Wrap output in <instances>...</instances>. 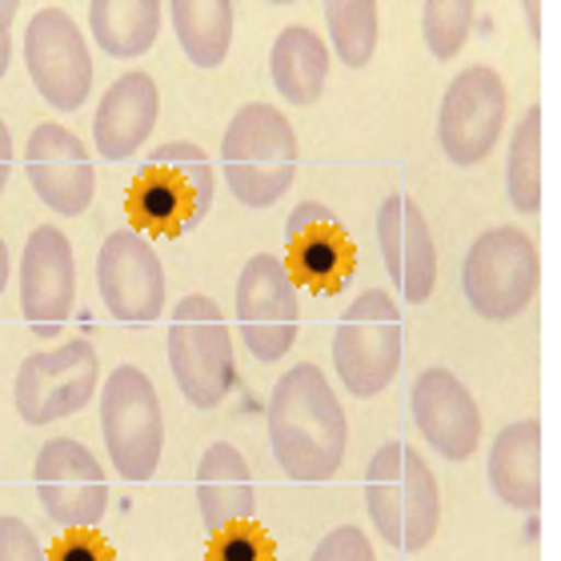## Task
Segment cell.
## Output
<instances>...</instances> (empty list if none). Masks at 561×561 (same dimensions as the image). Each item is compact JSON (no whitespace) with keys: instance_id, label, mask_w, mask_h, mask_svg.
<instances>
[{"instance_id":"603a6c76","label":"cell","mask_w":561,"mask_h":561,"mask_svg":"<svg viewBox=\"0 0 561 561\" xmlns=\"http://www.w3.org/2000/svg\"><path fill=\"white\" fill-rule=\"evenodd\" d=\"M270 72L289 105H317L329 81V45L309 24H289L273 41Z\"/></svg>"},{"instance_id":"836d02e7","label":"cell","mask_w":561,"mask_h":561,"mask_svg":"<svg viewBox=\"0 0 561 561\" xmlns=\"http://www.w3.org/2000/svg\"><path fill=\"white\" fill-rule=\"evenodd\" d=\"M9 176H12V133H9V125L0 121V193L9 185Z\"/></svg>"},{"instance_id":"6da1fadb","label":"cell","mask_w":561,"mask_h":561,"mask_svg":"<svg viewBox=\"0 0 561 561\" xmlns=\"http://www.w3.org/2000/svg\"><path fill=\"white\" fill-rule=\"evenodd\" d=\"M270 445L277 466L293 481H329L350 449V421L329 377L313 362H301L277 377L265 405Z\"/></svg>"},{"instance_id":"f546056e","label":"cell","mask_w":561,"mask_h":561,"mask_svg":"<svg viewBox=\"0 0 561 561\" xmlns=\"http://www.w3.org/2000/svg\"><path fill=\"white\" fill-rule=\"evenodd\" d=\"M309 561H377V553H374V546H369V538H365V529L337 526L317 541V550Z\"/></svg>"},{"instance_id":"5b68a950","label":"cell","mask_w":561,"mask_h":561,"mask_svg":"<svg viewBox=\"0 0 561 561\" xmlns=\"http://www.w3.org/2000/svg\"><path fill=\"white\" fill-rule=\"evenodd\" d=\"M169 369L193 410H217L237 386L233 337L213 297L188 293L169 317Z\"/></svg>"},{"instance_id":"3957f363","label":"cell","mask_w":561,"mask_h":561,"mask_svg":"<svg viewBox=\"0 0 561 561\" xmlns=\"http://www.w3.org/2000/svg\"><path fill=\"white\" fill-rule=\"evenodd\" d=\"M365 510L389 550L417 553L442 526V485L410 442H386L365 469Z\"/></svg>"},{"instance_id":"5bb4252c","label":"cell","mask_w":561,"mask_h":561,"mask_svg":"<svg viewBox=\"0 0 561 561\" xmlns=\"http://www.w3.org/2000/svg\"><path fill=\"white\" fill-rule=\"evenodd\" d=\"M96 289L121 325H152L164 309L169 280L157 249L137 229H113L96 253Z\"/></svg>"},{"instance_id":"52a82bcc","label":"cell","mask_w":561,"mask_h":561,"mask_svg":"<svg viewBox=\"0 0 561 561\" xmlns=\"http://www.w3.org/2000/svg\"><path fill=\"white\" fill-rule=\"evenodd\" d=\"M541 280L538 245L514 225H493L461 261V289L469 309L485 321H514L534 305Z\"/></svg>"},{"instance_id":"7402d4cb","label":"cell","mask_w":561,"mask_h":561,"mask_svg":"<svg viewBox=\"0 0 561 561\" xmlns=\"http://www.w3.org/2000/svg\"><path fill=\"white\" fill-rule=\"evenodd\" d=\"M490 485L510 510L538 514L541 505V425L534 417L505 425L490 445Z\"/></svg>"},{"instance_id":"9a60e30c","label":"cell","mask_w":561,"mask_h":561,"mask_svg":"<svg viewBox=\"0 0 561 561\" xmlns=\"http://www.w3.org/2000/svg\"><path fill=\"white\" fill-rule=\"evenodd\" d=\"M280 261H285L293 285H301L317 297H337L353 280L357 241L329 205L301 201L285 221V257Z\"/></svg>"},{"instance_id":"7a4b0ae2","label":"cell","mask_w":561,"mask_h":561,"mask_svg":"<svg viewBox=\"0 0 561 561\" xmlns=\"http://www.w3.org/2000/svg\"><path fill=\"white\" fill-rule=\"evenodd\" d=\"M213 193L217 176L209 152L193 140H169L140 161L125 209L137 233L185 237L209 217Z\"/></svg>"},{"instance_id":"d4e9b609","label":"cell","mask_w":561,"mask_h":561,"mask_svg":"<svg viewBox=\"0 0 561 561\" xmlns=\"http://www.w3.org/2000/svg\"><path fill=\"white\" fill-rule=\"evenodd\" d=\"M169 21H173L176 45L197 69H217L225 65L229 48H233V4L229 0H173L169 4Z\"/></svg>"},{"instance_id":"ac0fdd59","label":"cell","mask_w":561,"mask_h":561,"mask_svg":"<svg viewBox=\"0 0 561 561\" xmlns=\"http://www.w3.org/2000/svg\"><path fill=\"white\" fill-rule=\"evenodd\" d=\"M410 413L417 421V433L445 461H469L478 454L481 410L454 369H445V365L421 369L410 389Z\"/></svg>"},{"instance_id":"4dcf8cb0","label":"cell","mask_w":561,"mask_h":561,"mask_svg":"<svg viewBox=\"0 0 561 561\" xmlns=\"http://www.w3.org/2000/svg\"><path fill=\"white\" fill-rule=\"evenodd\" d=\"M0 561H48L45 546L21 517H0Z\"/></svg>"},{"instance_id":"9c48e42d","label":"cell","mask_w":561,"mask_h":561,"mask_svg":"<svg viewBox=\"0 0 561 561\" xmlns=\"http://www.w3.org/2000/svg\"><path fill=\"white\" fill-rule=\"evenodd\" d=\"M96 377H101V357L89 337L28 353L12 386L16 413L28 425H53L60 417H72L96 398Z\"/></svg>"},{"instance_id":"e575fe53","label":"cell","mask_w":561,"mask_h":561,"mask_svg":"<svg viewBox=\"0 0 561 561\" xmlns=\"http://www.w3.org/2000/svg\"><path fill=\"white\" fill-rule=\"evenodd\" d=\"M9 277H12V257H9L4 237H0V297H4V289H9Z\"/></svg>"},{"instance_id":"7c38bea8","label":"cell","mask_w":561,"mask_h":561,"mask_svg":"<svg viewBox=\"0 0 561 561\" xmlns=\"http://www.w3.org/2000/svg\"><path fill=\"white\" fill-rule=\"evenodd\" d=\"M505 129V81L490 65H469L449 81L437 108V140L457 169H473L497 149Z\"/></svg>"},{"instance_id":"e0dca14e","label":"cell","mask_w":561,"mask_h":561,"mask_svg":"<svg viewBox=\"0 0 561 561\" xmlns=\"http://www.w3.org/2000/svg\"><path fill=\"white\" fill-rule=\"evenodd\" d=\"M24 173L41 205L60 217H81L96 197V169L81 137L57 121H45L28 133Z\"/></svg>"},{"instance_id":"cb8c5ba5","label":"cell","mask_w":561,"mask_h":561,"mask_svg":"<svg viewBox=\"0 0 561 561\" xmlns=\"http://www.w3.org/2000/svg\"><path fill=\"white\" fill-rule=\"evenodd\" d=\"M89 28L105 57L137 60L161 36V0H93Z\"/></svg>"},{"instance_id":"1f68e13d","label":"cell","mask_w":561,"mask_h":561,"mask_svg":"<svg viewBox=\"0 0 561 561\" xmlns=\"http://www.w3.org/2000/svg\"><path fill=\"white\" fill-rule=\"evenodd\" d=\"M48 561H117V558H113V546L96 529H65V538L53 546Z\"/></svg>"},{"instance_id":"ba28073f","label":"cell","mask_w":561,"mask_h":561,"mask_svg":"<svg viewBox=\"0 0 561 561\" xmlns=\"http://www.w3.org/2000/svg\"><path fill=\"white\" fill-rule=\"evenodd\" d=\"M101 433L108 461L125 481H149L161 466L164 417L157 386L137 365H117L101 386Z\"/></svg>"},{"instance_id":"4316f807","label":"cell","mask_w":561,"mask_h":561,"mask_svg":"<svg viewBox=\"0 0 561 561\" xmlns=\"http://www.w3.org/2000/svg\"><path fill=\"white\" fill-rule=\"evenodd\" d=\"M321 12H325L329 24V48L337 53L341 65L345 69H365L374 60L381 9L374 0H329Z\"/></svg>"},{"instance_id":"f1b7e54d","label":"cell","mask_w":561,"mask_h":561,"mask_svg":"<svg viewBox=\"0 0 561 561\" xmlns=\"http://www.w3.org/2000/svg\"><path fill=\"white\" fill-rule=\"evenodd\" d=\"M209 561H273V541L261 534L257 522L213 534Z\"/></svg>"},{"instance_id":"d6986e66","label":"cell","mask_w":561,"mask_h":561,"mask_svg":"<svg viewBox=\"0 0 561 561\" xmlns=\"http://www.w3.org/2000/svg\"><path fill=\"white\" fill-rule=\"evenodd\" d=\"M377 249L401 301H430L437 285V245H433L425 213L410 193H389L377 205Z\"/></svg>"},{"instance_id":"4fadbf2b","label":"cell","mask_w":561,"mask_h":561,"mask_svg":"<svg viewBox=\"0 0 561 561\" xmlns=\"http://www.w3.org/2000/svg\"><path fill=\"white\" fill-rule=\"evenodd\" d=\"M24 65L48 108L77 113L93 93V53L65 9H41L24 28Z\"/></svg>"},{"instance_id":"30bf717a","label":"cell","mask_w":561,"mask_h":561,"mask_svg":"<svg viewBox=\"0 0 561 561\" xmlns=\"http://www.w3.org/2000/svg\"><path fill=\"white\" fill-rule=\"evenodd\" d=\"M237 325L245 350L261 365L280 362L297 345L301 305H297V285L277 253H257L245 261L237 277Z\"/></svg>"},{"instance_id":"83f0119b","label":"cell","mask_w":561,"mask_h":561,"mask_svg":"<svg viewBox=\"0 0 561 561\" xmlns=\"http://www.w3.org/2000/svg\"><path fill=\"white\" fill-rule=\"evenodd\" d=\"M478 4L469 0H425L421 4V36L437 60H454L473 33Z\"/></svg>"},{"instance_id":"277c9868","label":"cell","mask_w":561,"mask_h":561,"mask_svg":"<svg viewBox=\"0 0 561 561\" xmlns=\"http://www.w3.org/2000/svg\"><path fill=\"white\" fill-rule=\"evenodd\" d=\"M225 185L245 209H270L297 176V133L280 108L253 101L237 108L221 140Z\"/></svg>"},{"instance_id":"484cf974","label":"cell","mask_w":561,"mask_h":561,"mask_svg":"<svg viewBox=\"0 0 561 561\" xmlns=\"http://www.w3.org/2000/svg\"><path fill=\"white\" fill-rule=\"evenodd\" d=\"M505 197L517 213L541 209V108H526L505 149Z\"/></svg>"},{"instance_id":"8992f818","label":"cell","mask_w":561,"mask_h":561,"mask_svg":"<svg viewBox=\"0 0 561 561\" xmlns=\"http://www.w3.org/2000/svg\"><path fill=\"white\" fill-rule=\"evenodd\" d=\"M405 350L401 309L386 289H365L341 313L333 329V369L357 401H369L393 386Z\"/></svg>"},{"instance_id":"ffe728a7","label":"cell","mask_w":561,"mask_h":561,"mask_svg":"<svg viewBox=\"0 0 561 561\" xmlns=\"http://www.w3.org/2000/svg\"><path fill=\"white\" fill-rule=\"evenodd\" d=\"M161 117V89L145 69L121 72L108 84L93 117V145L105 161H129L152 137Z\"/></svg>"},{"instance_id":"44dd1931","label":"cell","mask_w":561,"mask_h":561,"mask_svg":"<svg viewBox=\"0 0 561 561\" xmlns=\"http://www.w3.org/2000/svg\"><path fill=\"white\" fill-rule=\"evenodd\" d=\"M193 493H197L201 522L209 534L249 526L257 517V485H253L245 454L233 442H213L201 454Z\"/></svg>"},{"instance_id":"2e32d148","label":"cell","mask_w":561,"mask_h":561,"mask_svg":"<svg viewBox=\"0 0 561 561\" xmlns=\"http://www.w3.org/2000/svg\"><path fill=\"white\" fill-rule=\"evenodd\" d=\"M21 313L36 337H57L77 305V253L57 225H36L21 253Z\"/></svg>"},{"instance_id":"d6a6232c","label":"cell","mask_w":561,"mask_h":561,"mask_svg":"<svg viewBox=\"0 0 561 561\" xmlns=\"http://www.w3.org/2000/svg\"><path fill=\"white\" fill-rule=\"evenodd\" d=\"M16 12H21L16 0H0V77L12 65V21H16Z\"/></svg>"},{"instance_id":"8fae6325","label":"cell","mask_w":561,"mask_h":561,"mask_svg":"<svg viewBox=\"0 0 561 561\" xmlns=\"http://www.w3.org/2000/svg\"><path fill=\"white\" fill-rule=\"evenodd\" d=\"M36 497L53 526L96 529L108 514V478L93 449L77 437H53L41 445L33 466Z\"/></svg>"}]
</instances>
